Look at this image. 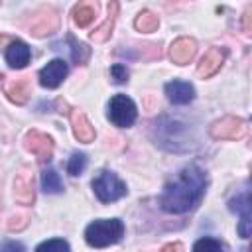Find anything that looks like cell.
Listing matches in <instances>:
<instances>
[{
	"label": "cell",
	"instance_id": "23",
	"mask_svg": "<svg viewBox=\"0 0 252 252\" xmlns=\"http://www.w3.org/2000/svg\"><path fill=\"white\" fill-rule=\"evenodd\" d=\"M85 167H87V156H85V154L75 152V154L69 158V161H67V171H69L71 175H81Z\"/></svg>",
	"mask_w": 252,
	"mask_h": 252
},
{
	"label": "cell",
	"instance_id": "13",
	"mask_svg": "<svg viewBox=\"0 0 252 252\" xmlns=\"http://www.w3.org/2000/svg\"><path fill=\"white\" fill-rule=\"evenodd\" d=\"M69 118H71L73 134H75V138H77L79 142L89 144V142H93V140H94V136H96V134H94V128H93V124L89 122L87 114H85L81 108H71Z\"/></svg>",
	"mask_w": 252,
	"mask_h": 252
},
{
	"label": "cell",
	"instance_id": "28",
	"mask_svg": "<svg viewBox=\"0 0 252 252\" xmlns=\"http://www.w3.org/2000/svg\"><path fill=\"white\" fill-rule=\"evenodd\" d=\"M250 12H252V8H246V12H244V32L246 33H250Z\"/></svg>",
	"mask_w": 252,
	"mask_h": 252
},
{
	"label": "cell",
	"instance_id": "16",
	"mask_svg": "<svg viewBox=\"0 0 252 252\" xmlns=\"http://www.w3.org/2000/svg\"><path fill=\"white\" fill-rule=\"evenodd\" d=\"M230 209L232 211H240V222H238V232L242 238H248L250 236V203H248V195L244 193L242 197L238 199H232L230 201Z\"/></svg>",
	"mask_w": 252,
	"mask_h": 252
},
{
	"label": "cell",
	"instance_id": "2",
	"mask_svg": "<svg viewBox=\"0 0 252 252\" xmlns=\"http://www.w3.org/2000/svg\"><path fill=\"white\" fill-rule=\"evenodd\" d=\"M124 236V224L120 219H98L91 222L85 230V240L89 246L104 248L116 244Z\"/></svg>",
	"mask_w": 252,
	"mask_h": 252
},
{
	"label": "cell",
	"instance_id": "12",
	"mask_svg": "<svg viewBox=\"0 0 252 252\" xmlns=\"http://www.w3.org/2000/svg\"><path fill=\"white\" fill-rule=\"evenodd\" d=\"M197 53V43L193 37H177L169 47V57L175 65H187Z\"/></svg>",
	"mask_w": 252,
	"mask_h": 252
},
{
	"label": "cell",
	"instance_id": "19",
	"mask_svg": "<svg viewBox=\"0 0 252 252\" xmlns=\"http://www.w3.org/2000/svg\"><path fill=\"white\" fill-rule=\"evenodd\" d=\"M94 16H96V8L91 6V4H77L73 8V20H75V24L79 28L89 26L94 20Z\"/></svg>",
	"mask_w": 252,
	"mask_h": 252
},
{
	"label": "cell",
	"instance_id": "3",
	"mask_svg": "<svg viewBox=\"0 0 252 252\" xmlns=\"http://www.w3.org/2000/svg\"><path fill=\"white\" fill-rule=\"evenodd\" d=\"M93 189H94V195L98 197L100 203H114L118 201L120 197L126 195V183L112 171L108 169H100L94 179H93Z\"/></svg>",
	"mask_w": 252,
	"mask_h": 252
},
{
	"label": "cell",
	"instance_id": "22",
	"mask_svg": "<svg viewBox=\"0 0 252 252\" xmlns=\"http://www.w3.org/2000/svg\"><path fill=\"white\" fill-rule=\"evenodd\" d=\"M193 252H224V244L217 238H211V236H205V238H199L193 246Z\"/></svg>",
	"mask_w": 252,
	"mask_h": 252
},
{
	"label": "cell",
	"instance_id": "14",
	"mask_svg": "<svg viewBox=\"0 0 252 252\" xmlns=\"http://www.w3.org/2000/svg\"><path fill=\"white\" fill-rule=\"evenodd\" d=\"M165 94H167L169 102H173V104H187V102L193 100L195 89H193L191 83L175 79V81H169L165 85Z\"/></svg>",
	"mask_w": 252,
	"mask_h": 252
},
{
	"label": "cell",
	"instance_id": "9",
	"mask_svg": "<svg viewBox=\"0 0 252 252\" xmlns=\"http://www.w3.org/2000/svg\"><path fill=\"white\" fill-rule=\"evenodd\" d=\"M224 57H226V51L222 47H211L205 51V55L201 57L199 65H197V75L201 79H209L211 75H215L220 65L224 63Z\"/></svg>",
	"mask_w": 252,
	"mask_h": 252
},
{
	"label": "cell",
	"instance_id": "24",
	"mask_svg": "<svg viewBox=\"0 0 252 252\" xmlns=\"http://www.w3.org/2000/svg\"><path fill=\"white\" fill-rule=\"evenodd\" d=\"M35 252H69V244L61 238H53V240H45L41 242Z\"/></svg>",
	"mask_w": 252,
	"mask_h": 252
},
{
	"label": "cell",
	"instance_id": "1",
	"mask_svg": "<svg viewBox=\"0 0 252 252\" xmlns=\"http://www.w3.org/2000/svg\"><path fill=\"white\" fill-rule=\"evenodd\" d=\"M207 187V175L197 165L183 167L171 181L165 183L163 193L159 197V205L163 211L181 215L199 205Z\"/></svg>",
	"mask_w": 252,
	"mask_h": 252
},
{
	"label": "cell",
	"instance_id": "25",
	"mask_svg": "<svg viewBox=\"0 0 252 252\" xmlns=\"http://www.w3.org/2000/svg\"><path fill=\"white\" fill-rule=\"evenodd\" d=\"M110 77H112V81L114 83H126L128 81V69L124 67V65H120V63H116V65H112L110 67Z\"/></svg>",
	"mask_w": 252,
	"mask_h": 252
},
{
	"label": "cell",
	"instance_id": "5",
	"mask_svg": "<svg viewBox=\"0 0 252 252\" xmlns=\"http://www.w3.org/2000/svg\"><path fill=\"white\" fill-rule=\"evenodd\" d=\"M209 132L215 140H238L246 134V122L238 116H222L213 122Z\"/></svg>",
	"mask_w": 252,
	"mask_h": 252
},
{
	"label": "cell",
	"instance_id": "4",
	"mask_svg": "<svg viewBox=\"0 0 252 252\" xmlns=\"http://www.w3.org/2000/svg\"><path fill=\"white\" fill-rule=\"evenodd\" d=\"M136 104L126 94H114L108 104V118L118 128H128L136 120Z\"/></svg>",
	"mask_w": 252,
	"mask_h": 252
},
{
	"label": "cell",
	"instance_id": "7",
	"mask_svg": "<svg viewBox=\"0 0 252 252\" xmlns=\"http://www.w3.org/2000/svg\"><path fill=\"white\" fill-rule=\"evenodd\" d=\"M24 146L28 152L37 156L39 161H49L53 156V140H51V136H47L43 132L30 130L24 138Z\"/></svg>",
	"mask_w": 252,
	"mask_h": 252
},
{
	"label": "cell",
	"instance_id": "10",
	"mask_svg": "<svg viewBox=\"0 0 252 252\" xmlns=\"http://www.w3.org/2000/svg\"><path fill=\"white\" fill-rule=\"evenodd\" d=\"M65 77H67V63L63 59H51L39 71V83H41V87H47V89L59 87Z\"/></svg>",
	"mask_w": 252,
	"mask_h": 252
},
{
	"label": "cell",
	"instance_id": "27",
	"mask_svg": "<svg viewBox=\"0 0 252 252\" xmlns=\"http://www.w3.org/2000/svg\"><path fill=\"white\" fill-rule=\"evenodd\" d=\"M161 252H183V246L179 242H169L161 248Z\"/></svg>",
	"mask_w": 252,
	"mask_h": 252
},
{
	"label": "cell",
	"instance_id": "11",
	"mask_svg": "<svg viewBox=\"0 0 252 252\" xmlns=\"http://www.w3.org/2000/svg\"><path fill=\"white\" fill-rule=\"evenodd\" d=\"M4 93L8 94V98L16 104H24L28 102L30 94H32V83H30V77L24 75V77H16V79H8L4 81Z\"/></svg>",
	"mask_w": 252,
	"mask_h": 252
},
{
	"label": "cell",
	"instance_id": "26",
	"mask_svg": "<svg viewBox=\"0 0 252 252\" xmlns=\"http://www.w3.org/2000/svg\"><path fill=\"white\" fill-rule=\"evenodd\" d=\"M0 252H26V248H24V244H20V242H2L0 244Z\"/></svg>",
	"mask_w": 252,
	"mask_h": 252
},
{
	"label": "cell",
	"instance_id": "15",
	"mask_svg": "<svg viewBox=\"0 0 252 252\" xmlns=\"http://www.w3.org/2000/svg\"><path fill=\"white\" fill-rule=\"evenodd\" d=\"M30 57H32V51L28 47V43L16 39L12 41L8 47H6V61L10 67L14 69H24L28 63H30Z\"/></svg>",
	"mask_w": 252,
	"mask_h": 252
},
{
	"label": "cell",
	"instance_id": "6",
	"mask_svg": "<svg viewBox=\"0 0 252 252\" xmlns=\"http://www.w3.org/2000/svg\"><path fill=\"white\" fill-rule=\"evenodd\" d=\"M59 28V16L55 10L51 8H41L32 16L30 22V33L35 37H45L51 35L53 32H57Z\"/></svg>",
	"mask_w": 252,
	"mask_h": 252
},
{
	"label": "cell",
	"instance_id": "21",
	"mask_svg": "<svg viewBox=\"0 0 252 252\" xmlns=\"http://www.w3.org/2000/svg\"><path fill=\"white\" fill-rule=\"evenodd\" d=\"M69 43L73 45V47H71V57H73V61H75L77 65L87 63V59H89V55H91L89 47H87L83 41H77L73 35H69Z\"/></svg>",
	"mask_w": 252,
	"mask_h": 252
},
{
	"label": "cell",
	"instance_id": "17",
	"mask_svg": "<svg viewBox=\"0 0 252 252\" xmlns=\"http://www.w3.org/2000/svg\"><path fill=\"white\" fill-rule=\"evenodd\" d=\"M116 14H118V4H116V2H110V4H108V16H106L104 24L93 33V39H94V41L102 43V41H106V39L110 37L112 28H114V22H116Z\"/></svg>",
	"mask_w": 252,
	"mask_h": 252
},
{
	"label": "cell",
	"instance_id": "18",
	"mask_svg": "<svg viewBox=\"0 0 252 252\" xmlns=\"http://www.w3.org/2000/svg\"><path fill=\"white\" fill-rule=\"evenodd\" d=\"M158 26H159V18H158L154 12H150V10H142V12L136 16V20H134V28H136L138 32H144V33L156 32Z\"/></svg>",
	"mask_w": 252,
	"mask_h": 252
},
{
	"label": "cell",
	"instance_id": "20",
	"mask_svg": "<svg viewBox=\"0 0 252 252\" xmlns=\"http://www.w3.org/2000/svg\"><path fill=\"white\" fill-rule=\"evenodd\" d=\"M41 187H43L45 193H61L63 191V183H61L59 173L55 169H51V167L43 169V173H41Z\"/></svg>",
	"mask_w": 252,
	"mask_h": 252
},
{
	"label": "cell",
	"instance_id": "8",
	"mask_svg": "<svg viewBox=\"0 0 252 252\" xmlns=\"http://www.w3.org/2000/svg\"><path fill=\"white\" fill-rule=\"evenodd\" d=\"M14 197L22 205H32L35 201V189H33V171L30 167H22L14 181Z\"/></svg>",
	"mask_w": 252,
	"mask_h": 252
}]
</instances>
